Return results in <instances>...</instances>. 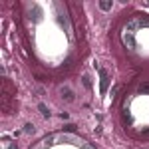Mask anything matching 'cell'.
<instances>
[{
	"instance_id": "6da1fadb",
	"label": "cell",
	"mask_w": 149,
	"mask_h": 149,
	"mask_svg": "<svg viewBox=\"0 0 149 149\" xmlns=\"http://www.w3.org/2000/svg\"><path fill=\"white\" fill-rule=\"evenodd\" d=\"M56 143H68V145H76L80 149H95L88 141H84L81 137H76L72 133H56Z\"/></svg>"
},
{
	"instance_id": "7a4b0ae2",
	"label": "cell",
	"mask_w": 149,
	"mask_h": 149,
	"mask_svg": "<svg viewBox=\"0 0 149 149\" xmlns=\"http://www.w3.org/2000/svg\"><path fill=\"white\" fill-rule=\"evenodd\" d=\"M100 78H102V81H100V92H102V95L105 92H107V88H109V74H107V70H100Z\"/></svg>"
},
{
	"instance_id": "3957f363",
	"label": "cell",
	"mask_w": 149,
	"mask_h": 149,
	"mask_svg": "<svg viewBox=\"0 0 149 149\" xmlns=\"http://www.w3.org/2000/svg\"><path fill=\"white\" fill-rule=\"evenodd\" d=\"M52 145H56V133L54 135H48V137H44L38 145H34L32 149H46V147H52Z\"/></svg>"
},
{
	"instance_id": "277c9868",
	"label": "cell",
	"mask_w": 149,
	"mask_h": 149,
	"mask_svg": "<svg viewBox=\"0 0 149 149\" xmlns=\"http://www.w3.org/2000/svg\"><path fill=\"white\" fill-rule=\"evenodd\" d=\"M121 40H123V44H125L129 50H135V48H137V44H135V38H133V34H129V32H123Z\"/></svg>"
},
{
	"instance_id": "5b68a950",
	"label": "cell",
	"mask_w": 149,
	"mask_h": 149,
	"mask_svg": "<svg viewBox=\"0 0 149 149\" xmlns=\"http://www.w3.org/2000/svg\"><path fill=\"white\" fill-rule=\"evenodd\" d=\"M60 93H62V97H64L66 102H74V92H72L70 88H62Z\"/></svg>"
},
{
	"instance_id": "8992f818",
	"label": "cell",
	"mask_w": 149,
	"mask_h": 149,
	"mask_svg": "<svg viewBox=\"0 0 149 149\" xmlns=\"http://www.w3.org/2000/svg\"><path fill=\"white\" fill-rule=\"evenodd\" d=\"M111 6H113V2H111V0H100V10L107 12V10H111Z\"/></svg>"
},
{
	"instance_id": "52a82bcc",
	"label": "cell",
	"mask_w": 149,
	"mask_h": 149,
	"mask_svg": "<svg viewBox=\"0 0 149 149\" xmlns=\"http://www.w3.org/2000/svg\"><path fill=\"white\" fill-rule=\"evenodd\" d=\"M137 26H139V24H137V20H131V22H129V24L125 26V32H129V34H133V30H135Z\"/></svg>"
},
{
	"instance_id": "ba28073f",
	"label": "cell",
	"mask_w": 149,
	"mask_h": 149,
	"mask_svg": "<svg viewBox=\"0 0 149 149\" xmlns=\"http://www.w3.org/2000/svg\"><path fill=\"white\" fill-rule=\"evenodd\" d=\"M38 109L42 111V117H46V119L50 117V115H52V113H50V109H48V107L44 105V103H40V105H38Z\"/></svg>"
},
{
	"instance_id": "9c48e42d",
	"label": "cell",
	"mask_w": 149,
	"mask_h": 149,
	"mask_svg": "<svg viewBox=\"0 0 149 149\" xmlns=\"http://www.w3.org/2000/svg\"><path fill=\"white\" fill-rule=\"evenodd\" d=\"M36 131V127L32 125V123H26V125H24V133H34Z\"/></svg>"
},
{
	"instance_id": "30bf717a",
	"label": "cell",
	"mask_w": 149,
	"mask_h": 149,
	"mask_svg": "<svg viewBox=\"0 0 149 149\" xmlns=\"http://www.w3.org/2000/svg\"><path fill=\"white\" fill-rule=\"evenodd\" d=\"M81 81H84V86H86L88 90L92 88V81H90V78H88V76H84V78H81Z\"/></svg>"
},
{
	"instance_id": "8fae6325",
	"label": "cell",
	"mask_w": 149,
	"mask_h": 149,
	"mask_svg": "<svg viewBox=\"0 0 149 149\" xmlns=\"http://www.w3.org/2000/svg\"><path fill=\"white\" fill-rule=\"evenodd\" d=\"M139 92L143 93V92H149V86H141V88H139Z\"/></svg>"
},
{
	"instance_id": "7c38bea8",
	"label": "cell",
	"mask_w": 149,
	"mask_h": 149,
	"mask_svg": "<svg viewBox=\"0 0 149 149\" xmlns=\"http://www.w3.org/2000/svg\"><path fill=\"white\" fill-rule=\"evenodd\" d=\"M66 129H68V131H74V129H76V125H74V123H70V125H66Z\"/></svg>"
},
{
	"instance_id": "4fadbf2b",
	"label": "cell",
	"mask_w": 149,
	"mask_h": 149,
	"mask_svg": "<svg viewBox=\"0 0 149 149\" xmlns=\"http://www.w3.org/2000/svg\"><path fill=\"white\" fill-rule=\"evenodd\" d=\"M8 149H18V147H16V145H10V147H8Z\"/></svg>"
}]
</instances>
